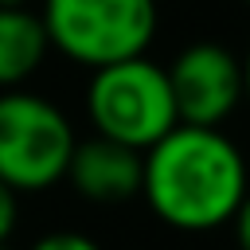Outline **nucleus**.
<instances>
[{"instance_id": "20e7f679", "label": "nucleus", "mask_w": 250, "mask_h": 250, "mask_svg": "<svg viewBox=\"0 0 250 250\" xmlns=\"http://www.w3.org/2000/svg\"><path fill=\"white\" fill-rule=\"evenodd\" d=\"M78 137L70 117L35 90H0V180L12 191H47L66 180Z\"/></svg>"}, {"instance_id": "9d476101", "label": "nucleus", "mask_w": 250, "mask_h": 250, "mask_svg": "<svg viewBox=\"0 0 250 250\" xmlns=\"http://www.w3.org/2000/svg\"><path fill=\"white\" fill-rule=\"evenodd\" d=\"M230 230H234V246H238V250H250V191H246L238 215L230 219Z\"/></svg>"}, {"instance_id": "9b49d317", "label": "nucleus", "mask_w": 250, "mask_h": 250, "mask_svg": "<svg viewBox=\"0 0 250 250\" xmlns=\"http://www.w3.org/2000/svg\"><path fill=\"white\" fill-rule=\"evenodd\" d=\"M242 82H246V105H250V43L242 51Z\"/></svg>"}, {"instance_id": "1a4fd4ad", "label": "nucleus", "mask_w": 250, "mask_h": 250, "mask_svg": "<svg viewBox=\"0 0 250 250\" xmlns=\"http://www.w3.org/2000/svg\"><path fill=\"white\" fill-rule=\"evenodd\" d=\"M16 223H20V191H12V188L0 180V246H8Z\"/></svg>"}, {"instance_id": "423d86ee", "label": "nucleus", "mask_w": 250, "mask_h": 250, "mask_svg": "<svg viewBox=\"0 0 250 250\" xmlns=\"http://www.w3.org/2000/svg\"><path fill=\"white\" fill-rule=\"evenodd\" d=\"M66 184L98 207H117L141 195V152L109 137H86L74 145L66 164Z\"/></svg>"}, {"instance_id": "f257e3e1", "label": "nucleus", "mask_w": 250, "mask_h": 250, "mask_svg": "<svg viewBox=\"0 0 250 250\" xmlns=\"http://www.w3.org/2000/svg\"><path fill=\"white\" fill-rule=\"evenodd\" d=\"M250 191V160L219 125H172L141 152V199L180 234L230 227Z\"/></svg>"}, {"instance_id": "0eeeda50", "label": "nucleus", "mask_w": 250, "mask_h": 250, "mask_svg": "<svg viewBox=\"0 0 250 250\" xmlns=\"http://www.w3.org/2000/svg\"><path fill=\"white\" fill-rule=\"evenodd\" d=\"M47 51L51 43L39 12H31L27 4L0 8V90L23 86L43 66Z\"/></svg>"}, {"instance_id": "4468645a", "label": "nucleus", "mask_w": 250, "mask_h": 250, "mask_svg": "<svg viewBox=\"0 0 250 250\" xmlns=\"http://www.w3.org/2000/svg\"><path fill=\"white\" fill-rule=\"evenodd\" d=\"M0 250H12V246H0Z\"/></svg>"}, {"instance_id": "ddd939ff", "label": "nucleus", "mask_w": 250, "mask_h": 250, "mask_svg": "<svg viewBox=\"0 0 250 250\" xmlns=\"http://www.w3.org/2000/svg\"><path fill=\"white\" fill-rule=\"evenodd\" d=\"M242 4H246V8H250V0H242Z\"/></svg>"}, {"instance_id": "f03ea898", "label": "nucleus", "mask_w": 250, "mask_h": 250, "mask_svg": "<svg viewBox=\"0 0 250 250\" xmlns=\"http://www.w3.org/2000/svg\"><path fill=\"white\" fill-rule=\"evenodd\" d=\"M86 117L98 137H109L117 145L145 152L172 125H180L168 66L152 62L148 55H133V59L90 70Z\"/></svg>"}, {"instance_id": "6e6552de", "label": "nucleus", "mask_w": 250, "mask_h": 250, "mask_svg": "<svg viewBox=\"0 0 250 250\" xmlns=\"http://www.w3.org/2000/svg\"><path fill=\"white\" fill-rule=\"evenodd\" d=\"M31 250H102V242H94L82 230H51V234L35 238Z\"/></svg>"}, {"instance_id": "39448f33", "label": "nucleus", "mask_w": 250, "mask_h": 250, "mask_svg": "<svg viewBox=\"0 0 250 250\" xmlns=\"http://www.w3.org/2000/svg\"><path fill=\"white\" fill-rule=\"evenodd\" d=\"M176 113L188 125H219L246 102L242 59L215 39L188 43L168 66Z\"/></svg>"}, {"instance_id": "7ed1b4c3", "label": "nucleus", "mask_w": 250, "mask_h": 250, "mask_svg": "<svg viewBox=\"0 0 250 250\" xmlns=\"http://www.w3.org/2000/svg\"><path fill=\"white\" fill-rule=\"evenodd\" d=\"M51 51L98 70L145 55L156 39V0H43Z\"/></svg>"}, {"instance_id": "f8f14e48", "label": "nucleus", "mask_w": 250, "mask_h": 250, "mask_svg": "<svg viewBox=\"0 0 250 250\" xmlns=\"http://www.w3.org/2000/svg\"><path fill=\"white\" fill-rule=\"evenodd\" d=\"M23 0H0V8H20Z\"/></svg>"}]
</instances>
